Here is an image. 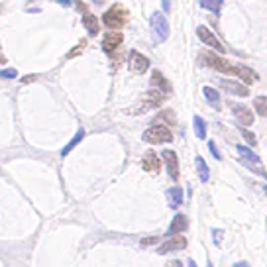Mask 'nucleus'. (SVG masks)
<instances>
[{
	"instance_id": "6",
	"label": "nucleus",
	"mask_w": 267,
	"mask_h": 267,
	"mask_svg": "<svg viewBox=\"0 0 267 267\" xmlns=\"http://www.w3.org/2000/svg\"><path fill=\"white\" fill-rule=\"evenodd\" d=\"M128 65H130V71L132 73H138V75H142V73H145L147 69H149V59L145 57V55H142L140 51H130V59H128Z\"/></svg>"
},
{
	"instance_id": "22",
	"label": "nucleus",
	"mask_w": 267,
	"mask_h": 267,
	"mask_svg": "<svg viewBox=\"0 0 267 267\" xmlns=\"http://www.w3.org/2000/svg\"><path fill=\"white\" fill-rule=\"evenodd\" d=\"M198 4L202 8H206V10H210V12H220L224 2H222V0H198Z\"/></svg>"
},
{
	"instance_id": "7",
	"label": "nucleus",
	"mask_w": 267,
	"mask_h": 267,
	"mask_svg": "<svg viewBox=\"0 0 267 267\" xmlns=\"http://www.w3.org/2000/svg\"><path fill=\"white\" fill-rule=\"evenodd\" d=\"M202 57H204V61H206L210 67H214L216 71H222V73H230V75H234V65H230L228 59L218 57L216 53H202Z\"/></svg>"
},
{
	"instance_id": "33",
	"label": "nucleus",
	"mask_w": 267,
	"mask_h": 267,
	"mask_svg": "<svg viewBox=\"0 0 267 267\" xmlns=\"http://www.w3.org/2000/svg\"><path fill=\"white\" fill-rule=\"evenodd\" d=\"M232 267H249V263H246V261H238V263H234Z\"/></svg>"
},
{
	"instance_id": "21",
	"label": "nucleus",
	"mask_w": 267,
	"mask_h": 267,
	"mask_svg": "<svg viewBox=\"0 0 267 267\" xmlns=\"http://www.w3.org/2000/svg\"><path fill=\"white\" fill-rule=\"evenodd\" d=\"M83 138H85V130L81 128V130H77L75 138H73V140H71V142H69V143H67V145L61 149V155H63V157H65V155H69V153L75 149V145H79V143H81V140H83Z\"/></svg>"
},
{
	"instance_id": "15",
	"label": "nucleus",
	"mask_w": 267,
	"mask_h": 267,
	"mask_svg": "<svg viewBox=\"0 0 267 267\" xmlns=\"http://www.w3.org/2000/svg\"><path fill=\"white\" fill-rule=\"evenodd\" d=\"M234 75H238L244 83H248V85H251V83H255L257 81V75L249 69V67H244V65H234Z\"/></svg>"
},
{
	"instance_id": "20",
	"label": "nucleus",
	"mask_w": 267,
	"mask_h": 267,
	"mask_svg": "<svg viewBox=\"0 0 267 267\" xmlns=\"http://www.w3.org/2000/svg\"><path fill=\"white\" fill-rule=\"evenodd\" d=\"M202 92H204V96H206V100L214 106L216 110H220V94H218V90H214L212 87H204L202 89Z\"/></svg>"
},
{
	"instance_id": "13",
	"label": "nucleus",
	"mask_w": 267,
	"mask_h": 267,
	"mask_svg": "<svg viewBox=\"0 0 267 267\" xmlns=\"http://www.w3.org/2000/svg\"><path fill=\"white\" fill-rule=\"evenodd\" d=\"M142 167L149 173H157L159 169H161V163H159V157L155 155V151H147L142 159Z\"/></svg>"
},
{
	"instance_id": "28",
	"label": "nucleus",
	"mask_w": 267,
	"mask_h": 267,
	"mask_svg": "<svg viewBox=\"0 0 267 267\" xmlns=\"http://www.w3.org/2000/svg\"><path fill=\"white\" fill-rule=\"evenodd\" d=\"M212 234H214V242H216V246H220V238H222V230H212Z\"/></svg>"
},
{
	"instance_id": "34",
	"label": "nucleus",
	"mask_w": 267,
	"mask_h": 267,
	"mask_svg": "<svg viewBox=\"0 0 267 267\" xmlns=\"http://www.w3.org/2000/svg\"><path fill=\"white\" fill-rule=\"evenodd\" d=\"M189 267H196V263H195V261H189Z\"/></svg>"
},
{
	"instance_id": "11",
	"label": "nucleus",
	"mask_w": 267,
	"mask_h": 267,
	"mask_svg": "<svg viewBox=\"0 0 267 267\" xmlns=\"http://www.w3.org/2000/svg\"><path fill=\"white\" fill-rule=\"evenodd\" d=\"M218 85H220L224 90H228V92H232V94H236V96H248V94H249L248 87H246V85H242V83H236V81L218 79Z\"/></svg>"
},
{
	"instance_id": "23",
	"label": "nucleus",
	"mask_w": 267,
	"mask_h": 267,
	"mask_svg": "<svg viewBox=\"0 0 267 267\" xmlns=\"http://www.w3.org/2000/svg\"><path fill=\"white\" fill-rule=\"evenodd\" d=\"M193 124H195V134H196V138L204 140V138H206V124H204V120H202L200 116H195Z\"/></svg>"
},
{
	"instance_id": "4",
	"label": "nucleus",
	"mask_w": 267,
	"mask_h": 267,
	"mask_svg": "<svg viewBox=\"0 0 267 267\" xmlns=\"http://www.w3.org/2000/svg\"><path fill=\"white\" fill-rule=\"evenodd\" d=\"M238 149V153H240V157L244 159V163L251 169V171H255V173H261L263 175V169H261V159H259V155H255L249 147H246V145H238L236 147Z\"/></svg>"
},
{
	"instance_id": "9",
	"label": "nucleus",
	"mask_w": 267,
	"mask_h": 267,
	"mask_svg": "<svg viewBox=\"0 0 267 267\" xmlns=\"http://www.w3.org/2000/svg\"><path fill=\"white\" fill-rule=\"evenodd\" d=\"M185 248H187V240L183 236H169V240L165 244H161L157 248V253L165 255L169 251H177V249H185Z\"/></svg>"
},
{
	"instance_id": "36",
	"label": "nucleus",
	"mask_w": 267,
	"mask_h": 267,
	"mask_svg": "<svg viewBox=\"0 0 267 267\" xmlns=\"http://www.w3.org/2000/svg\"><path fill=\"white\" fill-rule=\"evenodd\" d=\"M263 191H265V195H267V187H265V189H263Z\"/></svg>"
},
{
	"instance_id": "27",
	"label": "nucleus",
	"mask_w": 267,
	"mask_h": 267,
	"mask_svg": "<svg viewBox=\"0 0 267 267\" xmlns=\"http://www.w3.org/2000/svg\"><path fill=\"white\" fill-rule=\"evenodd\" d=\"M16 75H18L16 69H4V71H0V77H2V79H14Z\"/></svg>"
},
{
	"instance_id": "19",
	"label": "nucleus",
	"mask_w": 267,
	"mask_h": 267,
	"mask_svg": "<svg viewBox=\"0 0 267 267\" xmlns=\"http://www.w3.org/2000/svg\"><path fill=\"white\" fill-rule=\"evenodd\" d=\"M83 26L87 28V32L90 34V36H96L98 34V20H96V16L94 14H85L83 16Z\"/></svg>"
},
{
	"instance_id": "16",
	"label": "nucleus",
	"mask_w": 267,
	"mask_h": 267,
	"mask_svg": "<svg viewBox=\"0 0 267 267\" xmlns=\"http://www.w3.org/2000/svg\"><path fill=\"white\" fill-rule=\"evenodd\" d=\"M167 200L171 208H179L183 204V189L181 187H171L167 191Z\"/></svg>"
},
{
	"instance_id": "17",
	"label": "nucleus",
	"mask_w": 267,
	"mask_h": 267,
	"mask_svg": "<svg viewBox=\"0 0 267 267\" xmlns=\"http://www.w3.org/2000/svg\"><path fill=\"white\" fill-rule=\"evenodd\" d=\"M151 85L153 87H157L161 92H171V85H169V81H165V77L159 73V71H153V75H151Z\"/></svg>"
},
{
	"instance_id": "18",
	"label": "nucleus",
	"mask_w": 267,
	"mask_h": 267,
	"mask_svg": "<svg viewBox=\"0 0 267 267\" xmlns=\"http://www.w3.org/2000/svg\"><path fill=\"white\" fill-rule=\"evenodd\" d=\"M195 165H196V173H198V179L202 181V183H206L208 179H210V169H208V165H206V161L200 157V155H196V159H195Z\"/></svg>"
},
{
	"instance_id": "35",
	"label": "nucleus",
	"mask_w": 267,
	"mask_h": 267,
	"mask_svg": "<svg viewBox=\"0 0 267 267\" xmlns=\"http://www.w3.org/2000/svg\"><path fill=\"white\" fill-rule=\"evenodd\" d=\"M206 267H214V265H212V263H210V261H208V263H206Z\"/></svg>"
},
{
	"instance_id": "12",
	"label": "nucleus",
	"mask_w": 267,
	"mask_h": 267,
	"mask_svg": "<svg viewBox=\"0 0 267 267\" xmlns=\"http://www.w3.org/2000/svg\"><path fill=\"white\" fill-rule=\"evenodd\" d=\"M122 34L120 32H110V34H106L104 36V39H102V49L106 51V53H112L120 43H122Z\"/></svg>"
},
{
	"instance_id": "29",
	"label": "nucleus",
	"mask_w": 267,
	"mask_h": 267,
	"mask_svg": "<svg viewBox=\"0 0 267 267\" xmlns=\"http://www.w3.org/2000/svg\"><path fill=\"white\" fill-rule=\"evenodd\" d=\"M159 240L157 238H145V240H142V246H151V244H157Z\"/></svg>"
},
{
	"instance_id": "14",
	"label": "nucleus",
	"mask_w": 267,
	"mask_h": 267,
	"mask_svg": "<svg viewBox=\"0 0 267 267\" xmlns=\"http://www.w3.org/2000/svg\"><path fill=\"white\" fill-rule=\"evenodd\" d=\"M187 226H189L187 216H185V214H175V218H173V220H171V224H169L167 238H169V236H177L179 232H185V230H187Z\"/></svg>"
},
{
	"instance_id": "26",
	"label": "nucleus",
	"mask_w": 267,
	"mask_h": 267,
	"mask_svg": "<svg viewBox=\"0 0 267 267\" xmlns=\"http://www.w3.org/2000/svg\"><path fill=\"white\" fill-rule=\"evenodd\" d=\"M208 149H210L212 155H214V159H222V155H220V151H218V147H216L214 142H208Z\"/></svg>"
},
{
	"instance_id": "8",
	"label": "nucleus",
	"mask_w": 267,
	"mask_h": 267,
	"mask_svg": "<svg viewBox=\"0 0 267 267\" xmlns=\"http://www.w3.org/2000/svg\"><path fill=\"white\" fill-rule=\"evenodd\" d=\"M161 157L165 161V167H167V173L173 181L179 179V159H177V153L173 149H163L161 151Z\"/></svg>"
},
{
	"instance_id": "25",
	"label": "nucleus",
	"mask_w": 267,
	"mask_h": 267,
	"mask_svg": "<svg viewBox=\"0 0 267 267\" xmlns=\"http://www.w3.org/2000/svg\"><path fill=\"white\" fill-rule=\"evenodd\" d=\"M242 136L246 138V142H248L249 145H255V143H257V140H255V136H253L251 132H248V130H244V128H242Z\"/></svg>"
},
{
	"instance_id": "1",
	"label": "nucleus",
	"mask_w": 267,
	"mask_h": 267,
	"mask_svg": "<svg viewBox=\"0 0 267 267\" xmlns=\"http://www.w3.org/2000/svg\"><path fill=\"white\" fill-rule=\"evenodd\" d=\"M126 18H128L126 8H124L122 4H114V6L108 8V12H104L102 22H104L106 28H114V30H118V28H122V26L126 24Z\"/></svg>"
},
{
	"instance_id": "5",
	"label": "nucleus",
	"mask_w": 267,
	"mask_h": 267,
	"mask_svg": "<svg viewBox=\"0 0 267 267\" xmlns=\"http://www.w3.org/2000/svg\"><path fill=\"white\" fill-rule=\"evenodd\" d=\"M196 36L200 37L202 43H206V45L212 47V49H216L218 53H224V51H226V47L220 43V39H218L214 34H212L206 26H198V28H196Z\"/></svg>"
},
{
	"instance_id": "2",
	"label": "nucleus",
	"mask_w": 267,
	"mask_h": 267,
	"mask_svg": "<svg viewBox=\"0 0 267 267\" xmlns=\"http://www.w3.org/2000/svg\"><path fill=\"white\" fill-rule=\"evenodd\" d=\"M143 142H147V143H167V142H173V134H171V130L169 128H165V126H161V124H155V126H151V128H147L145 132H143Z\"/></svg>"
},
{
	"instance_id": "32",
	"label": "nucleus",
	"mask_w": 267,
	"mask_h": 267,
	"mask_svg": "<svg viewBox=\"0 0 267 267\" xmlns=\"http://www.w3.org/2000/svg\"><path fill=\"white\" fill-rule=\"evenodd\" d=\"M55 2H59L61 6H71V2H73V0H55Z\"/></svg>"
},
{
	"instance_id": "24",
	"label": "nucleus",
	"mask_w": 267,
	"mask_h": 267,
	"mask_svg": "<svg viewBox=\"0 0 267 267\" xmlns=\"http://www.w3.org/2000/svg\"><path fill=\"white\" fill-rule=\"evenodd\" d=\"M253 106L259 116H267V96H257L253 100Z\"/></svg>"
},
{
	"instance_id": "10",
	"label": "nucleus",
	"mask_w": 267,
	"mask_h": 267,
	"mask_svg": "<svg viewBox=\"0 0 267 267\" xmlns=\"http://www.w3.org/2000/svg\"><path fill=\"white\" fill-rule=\"evenodd\" d=\"M232 112H234V116H236V120L240 124H244V126H251L253 124V114H251V110L248 108V106L232 104Z\"/></svg>"
},
{
	"instance_id": "30",
	"label": "nucleus",
	"mask_w": 267,
	"mask_h": 267,
	"mask_svg": "<svg viewBox=\"0 0 267 267\" xmlns=\"http://www.w3.org/2000/svg\"><path fill=\"white\" fill-rule=\"evenodd\" d=\"M167 267H183V263H181V259H171V261H167Z\"/></svg>"
},
{
	"instance_id": "3",
	"label": "nucleus",
	"mask_w": 267,
	"mask_h": 267,
	"mask_svg": "<svg viewBox=\"0 0 267 267\" xmlns=\"http://www.w3.org/2000/svg\"><path fill=\"white\" fill-rule=\"evenodd\" d=\"M149 24H151V30H153V36H155L157 43H163L169 37V24H167V20L161 12H153L151 18H149Z\"/></svg>"
},
{
	"instance_id": "31",
	"label": "nucleus",
	"mask_w": 267,
	"mask_h": 267,
	"mask_svg": "<svg viewBox=\"0 0 267 267\" xmlns=\"http://www.w3.org/2000/svg\"><path fill=\"white\" fill-rule=\"evenodd\" d=\"M161 6H163L165 12H169L171 10V0H161Z\"/></svg>"
}]
</instances>
